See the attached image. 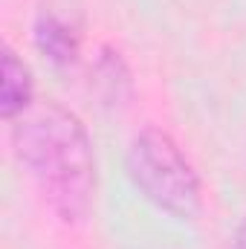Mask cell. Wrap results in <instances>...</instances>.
<instances>
[{"label": "cell", "instance_id": "1", "mask_svg": "<svg viewBox=\"0 0 246 249\" xmlns=\"http://www.w3.org/2000/svg\"><path fill=\"white\" fill-rule=\"evenodd\" d=\"M12 148L61 223H84L96 197V157L81 119L58 102H32L12 119Z\"/></svg>", "mask_w": 246, "mask_h": 249}, {"label": "cell", "instance_id": "2", "mask_svg": "<svg viewBox=\"0 0 246 249\" xmlns=\"http://www.w3.org/2000/svg\"><path fill=\"white\" fill-rule=\"evenodd\" d=\"M127 174L145 200H151L159 212L177 220H191L200 214V180L180 145L165 130L145 127L133 136L127 148Z\"/></svg>", "mask_w": 246, "mask_h": 249}, {"label": "cell", "instance_id": "3", "mask_svg": "<svg viewBox=\"0 0 246 249\" xmlns=\"http://www.w3.org/2000/svg\"><path fill=\"white\" fill-rule=\"evenodd\" d=\"M32 105V72L18 58V53L3 44L0 55V113L3 119H18Z\"/></svg>", "mask_w": 246, "mask_h": 249}, {"label": "cell", "instance_id": "4", "mask_svg": "<svg viewBox=\"0 0 246 249\" xmlns=\"http://www.w3.org/2000/svg\"><path fill=\"white\" fill-rule=\"evenodd\" d=\"M35 44L38 50L58 67H70L78 58V35L55 15H41L35 23Z\"/></svg>", "mask_w": 246, "mask_h": 249}, {"label": "cell", "instance_id": "5", "mask_svg": "<svg viewBox=\"0 0 246 249\" xmlns=\"http://www.w3.org/2000/svg\"><path fill=\"white\" fill-rule=\"evenodd\" d=\"M96 87L107 105H122L130 93V72L119 53L102 50V58L96 61Z\"/></svg>", "mask_w": 246, "mask_h": 249}, {"label": "cell", "instance_id": "6", "mask_svg": "<svg viewBox=\"0 0 246 249\" xmlns=\"http://www.w3.org/2000/svg\"><path fill=\"white\" fill-rule=\"evenodd\" d=\"M235 249H246V220L241 223V229H238V238H235Z\"/></svg>", "mask_w": 246, "mask_h": 249}]
</instances>
